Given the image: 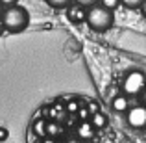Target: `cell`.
Segmentation results:
<instances>
[{"label": "cell", "instance_id": "cell-1", "mask_svg": "<svg viewBox=\"0 0 146 143\" xmlns=\"http://www.w3.org/2000/svg\"><path fill=\"white\" fill-rule=\"evenodd\" d=\"M87 26L94 32L102 34V32H107V30L113 26L115 22V17H113V11L104 7L102 4H96V6L89 7L87 9V19H85Z\"/></svg>", "mask_w": 146, "mask_h": 143}, {"label": "cell", "instance_id": "cell-2", "mask_svg": "<svg viewBox=\"0 0 146 143\" xmlns=\"http://www.w3.org/2000/svg\"><path fill=\"white\" fill-rule=\"evenodd\" d=\"M2 24L6 28V32H13V34H19L30 24V15H28V9L22 6H11V7H6L4 9V15H2Z\"/></svg>", "mask_w": 146, "mask_h": 143}, {"label": "cell", "instance_id": "cell-3", "mask_svg": "<svg viewBox=\"0 0 146 143\" xmlns=\"http://www.w3.org/2000/svg\"><path fill=\"white\" fill-rule=\"evenodd\" d=\"M146 89V75L143 71H131L122 82V91L126 97H137Z\"/></svg>", "mask_w": 146, "mask_h": 143}, {"label": "cell", "instance_id": "cell-4", "mask_svg": "<svg viewBox=\"0 0 146 143\" xmlns=\"http://www.w3.org/2000/svg\"><path fill=\"white\" fill-rule=\"evenodd\" d=\"M126 121L131 128L135 130H143L146 128V106L144 104H137V106H131L126 113Z\"/></svg>", "mask_w": 146, "mask_h": 143}, {"label": "cell", "instance_id": "cell-5", "mask_svg": "<svg viewBox=\"0 0 146 143\" xmlns=\"http://www.w3.org/2000/svg\"><path fill=\"white\" fill-rule=\"evenodd\" d=\"M67 17L70 22H76V24H80V22H85L87 19V9L85 7H82L80 4H76V6H70L67 9Z\"/></svg>", "mask_w": 146, "mask_h": 143}, {"label": "cell", "instance_id": "cell-6", "mask_svg": "<svg viewBox=\"0 0 146 143\" xmlns=\"http://www.w3.org/2000/svg\"><path fill=\"white\" fill-rule=\"evenodd\" d=\"M111 106H113V110L118 111V113H128V110L131 108V106H129V99L126 95H120V93H118L117 97H113Z\"/></svg>", "mask_w": 146, "mask_h": 143}, {"label": "cell", "instance_id": "cell-7", "mask_svg": "<svg viewBox=\"0 0 146 143\" xmlns=\"http://www.w3.org/2000/svg\"><path fill=\"white\" fill-rule=\"evenodd\" d=\"M93 132H94V128H93L91 123H82V125L78 126V136L82 138V140H91V138H93Z\"/></svg>", "mask_w": 146, "mask_h": 143}, {"label": "cell", "instance_id": "cell-8", "mask_svg": "<svg viewBox=\"0 0 146 143\" xmlns=\"http://www.w3.org/2000/svg\"><path fill=\"white\" fill-rule=\"evenodd\" d=\"M91 125H93V128H104V126L107 125V119L106 115L102 113V111H98V113H93L91 115Z\"/></svg>", "mask_w": 146, "mask_h": 143}, {"label": "cell", "instance_id": "cell-9", "mask_svg": "<svg viewBox=\"0 0 146 143\" xmlns=\"http://www.w3.org/2000/svg\"><path fill=\"white\" fill-rule=\"evenodd\" d=\"M44 2H46L50 7H54V9H68L74 0H44Z\"/></svg>", "mask_w": 146, "mask_h": 143}, {"label": "cell", "instance_id": "cell-10", "mask_svg": "<svg viewBox=\"0 0 146 143\" xmlns=\"http://www.w3.org/2000/svg\"><path fill=\"white\" fill-rule=\"evenodd\" d=\"M61 125L59 123H56V121H50V123H46V134L50 138H54V136H57V134L61 132Z\"/></svg>", "mask_w": 146, "mask_h": 143}, {"label": "cell", "instance_id": "cell-11", "mask_svg": "<svg viewBox=\"0 0 146 143\" xmlns=\"http://www.w3.org/2000/svg\"><path fill=\"white\" fill-rule=\"evenodd\" d=\"M33 130H35L37 134H39L41 138L46 136V121H43V119H37V123L33 125Z\"/></svg>", "mask_w": 146, "mask_h": 143}, {"label": "cell", "instance_id": "cell-12", "mask_svg": "<svg viewBox=\"0 0 146 143\" xmlns=\"http://www.w3.org/2000/svg\"><path fill=\"white\" fill-rule=\"evenodd\" d=\"M122 4H124L128 9H141L144 4V0H120Z\"/></svg>", "mask_w": 146, "mask_h": 143}, {"label": "cell", "instance_id": "cell-13", "mask_svg": "<svg viewBox=\"0 0 146 143\" xmlns=\"http://www.w3.org/2000/svg\"><path fill=\"white\" fill-rule=\"evenodd\" d=\"M100 4H102L104 7H107V9H117L118 6H120V0H100Z\"/></svg>", "mask_w": 146, "mask_h": 143}, {"label": "cell", "instance_id": "cell-14", "mask_svg": "<svg viewBox=\"0 0 146 143\" xmlns=\"http://www.w3.org/2000/svg\"><path fill=\"white\" fill-rule=\"evenodd\" d=\"M74 2H76V4H80L82 7H85V9H89V7L96 6L100 0H74Z\"/></svg>", "mask_w": 146, "mask_h": 143}, {"label": "cell", "instance_id": "cell-15", "mask_svg": "<svg viewBox=\"0 0 146 143\" xmlns=\"http://www.w3.org/2000/svg\"><path fill=\"white\" fill-rule=\"evenodd\" d=\"M0 2H2L4 7H11V6H17L19 0H0Z\"/></svg>", "mask_w": 146, "mask_h": 143}, {"label": "cell", "instance_id": "cell-16", "mask_svg": "<svg viewBox=\"0 0 146 143\" xmlns=\"http://www.w3.org/2000/svg\"><path fill=\"white\" fill-rule=\"evenodd\" d=\"M87 110L91 111V113H98V106H96V102H89V106H87Z\"/></svg>", "mask_w": 146, "mask_h": 143}, {"label": "cell", "instance_id": "cell-17", "mask_svg": "<svg viewBox=\"0 0 146 143\" xmlns=\"http://www.w3.org/2000/svg\"><path fill=\"white\" fill-rule=\"evenodd\" d=\"M78 102H70V104H68V106H67V110L68 111H78Z\"/></svg>", "mask_w": 146, "mask_h": 143}, {"label": "cell", "instance_id": "cell-18", "mask_svg": "<svg viewBox=\"0 0 146 143\" xmlns=\"http://www.w3.org/2000/svg\"><path fill=\"white\" fill-rule=\"evenodd\" d=\"M41 143H56V140H54V138H46V136H44L43 140H41Z\"/></svg>", "mask_w": 146, "mask_h": 143}, {"label": "cell", "instance_id": "cell-19", "mask_svg": "<svg viewBox=\"0 0 146 143\" xmlns=\"http://www.w3.org/2000/svg\"><path fill=\"white\" fill-rule=\"evenodd\" d=\"M4 9H6V7L2 6V2H0V21H2V15H4Z\"/></svg>", "mask_w": 146, "mask_h": 143}, {"label": "cell", "instance_id": "cell-20", "mask_svg": "<svg viewBox=\"0 0 146 143\" xmlns=\"http://www.w3.org/2000/svg\"><path fill=\"white\" fill-rule=\"evenodd\" d=\"M141 11H143V15L146 17V0H144V4H143V7H141Z\"/></svg>", "mask_w": 146, "mask_h": 143}, {"label": "cell", "instance_id": "cell-21", "mask_svg": "<svg viewBox=\"0 0 146 143\" xmlns=\"http://www.w3.org/2000/svg\"><path fill=\"white\" fill-rule=\"evenodd\" d=\"M4 138H6V130L0 128V140H4Z\"/></svg>", "mask_w": 146, "mask_h": 143}, {"label": "cell", "instance_id": "cell-22", "mask_svg": "<svg viewBox=\"0 0 146 143\" xmlns=\"http://www.w3.org/2000/svg\"><path fill=\"white\" fill-rule=\"evenodd\" d=\"M4 30H6V28H4V24H2V21H0V36H2V32H4Z\"/></svg>", "mask_w": 146, "mask_h": 143}, {"label": "cell", "instance_id": "cell-23", "mask_svg": "<svg viewBox=\"0 0 146 143\" xmlns=\"http://www.w3.org/2000/svg\"><path fill=\"white\" fill-rule=\"evenodd\" d=\"M143 100H144V106H146V89H144V93H143Z\"/></svg>", "mask_w": 146, "mask_h": 143}, {"label": "cell", "instance_id": "cell-24", "mask_svg": "<svg viewBox=\"0 0 146 143\" xmlns=\"http://www.w3.org/2000/svg\"><path fill=\"white\" fill-rule=\"evenodd\" d=\"M124 143H129V141H124Z\"/></svg>", "mask_w": 146, "mask_h": 143}]
</instances>
